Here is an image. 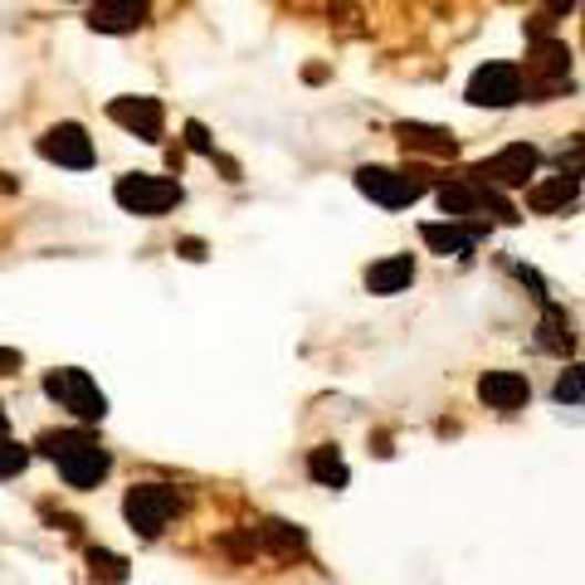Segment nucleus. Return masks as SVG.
<instances>
[{
	"label": "nucleus",
	"mask_w": 585,
	"mask_h": 585,
	"mask_svg": "<svg viewBox=\"0 0 585 585\" xmlns=\"http://www.w3.org/2000/svg\"><path fill=\"white\" fill-rule=\"evenodd\" d=\"M357 191L366 195V201L381 205V211H406V205H414L424 191H430V171H424V166H406V171L361 166L357 171Z\"/></svg>",
	"instance_id": "1"
},
{
	"label": "nucleus",
	"mask_w": 585,
	"mask_h": 585,
	"mask_svg": "<svg viewBox=\"0 0 585 585\" xmlns=\"http://www.w3.org/2000/svg\"><path fill=\"white\" fill-rule=\"evenodd\" d=\"M44 396L54 400L59 410H69L73 420L83 424H98L107 414V396L98 390V381L89 371H79V366H64V371H49L44 376Z\"/></svg>",
	"instance_id": "2"
},
{
	"label": "nucleus",
	"mask_w": 585,
	"mask_h": 585,
	"mask_svg": "<svg viewBox=\"0 0 585 585\" xmlns=\"http://www.w3.org/2000/svg\"><path fill=\"white\" fill-rule=\"evenodd\" d=\"M176 512H181V493L166 483H137V488H127V497H122V517H127L132 532L146 536V542L162 536Z\"/></svg>",
	"instance_id": "3"
},
{
	"label": "nucleus",
	"mask_w": 585,
	"mask_h": 585,
	"mask_svg": "<svg viewBox=\"0 0 585 585\" xmlns=\"http://www.w3.org/2000/svg\"><path fill=\"white\" fill-rule=\"evenodd\" d=\"M113 201L122 205L127 215H142V219H156L166 215L171 205H181V181L171 176H146V171H132L113 186Z\"/></svg>",
	"instance_id": "4"
},
{
	"label": "nucleus",
	"mask_w": 585,
	"mask_h": 585,
	"mask_svg": "<svg viewBox=\"0 0 585 585\" xmlns=\"http://www.w3.org/2000/svg\"><path fill=\"white\" fill-rule=\"evenodd\" d=\"M463 98H469L473 107H517L522 98H527V73H522V64H503V59H493V64L473 69Z\"/></svg>",
	"instance_id": "5"
},
{
	"label": "nucleus",
	"mask_w": 585,
	"mask_h": 585,
	"mask_svg": "<svg viewBox=\"0 0 585 585\" xmlns=\"http://www.w3.org/2000/svg\"><path fill=\"white\" fill-rule=\"evenodd\" d=\"M536 146L527 142H512L503 146L497 156H488V162L473 166V181H483V186H497V191H517V186H527V181L536 176Z\"/></svg>",
	"instance_id": "6"
},
{
	"label": "nucleus",
	"mask_w": 585,
	"mask_h": 585,
	"mask_svg": "<svg viewBox=\"0 0 585 585\" xmlns=\"http://www.w3.org/2000/svg\"><path fill=\"white\" fill-rule=\"evenodd\" d=\"M40 156L64 171H89L93 166V137L79 127V122H54V127L40 137Z\"/></svg>",
	"instance_id": "7"
},
{
	"label": "nucleus",
	"mask_w": 585,
	"mask_h": 585,
	"mask_svg": "<svg viewBox=\"0 0 585 585\" xmlns=\"http://www.w3.org/2000/svg\"><path fill=\"white\" fill-rule=\"evenodd\" d=\"M107 117L117 122V127H127L132 137L142 142H162V98H146V93H127V98H113L107 103Z\"/></svg>",
	"instance_id": "8"
},
{
	"label": "nucleus",
	"mask_w": 585,
	"mask_h": 585,
	"mask_svg": "<svg viewBox=\"0 0 585 585\" xmlns=\"http://www.w3.org/2000/svg\"><path fill=\"white\" fill-rule=\"evenodd\" d=\"M107 469H113V454L98 444V434H89L73 454L59 459V479H64L69 488H98L107 479Z\"/></svg>",
	"instance_id": "9"
},
{
	"label": "nucleus",
	"mask_w": 585,
	"mask_h": 585,
	"mask_svg": "<svg viewBox=\"0 0 585 585\" xmlns=\"http://www.w3.org/2000/svg\"><path fill=\"white\" fill-rule=\"evenodd\" d=\"M152 16V0H93L89 10V30L98 34H132L142 30Z\"/></svg>",
	"instance_id": "10"
},
{
	"label": "nucleus",
	"mask_w": 585,
	"mask_h": 585,
	"mask_svg": "<svg viewBox=\"0 0 585 585\" xmlns=\"http://www.w3.org/2000/svg\"><path fill=\"white\" fill-rule=\"evenodd\" d=\"M527 396H532V386L522 371H483L479 376V400L488 410H522Z\"/></svg>",
	"instance_id": "11"
},
{
	"label": "nucleus",
	"mask_w": 585,
	"mask_h": 585,
	"mask_svg": "<svg viewBox=\"0 0 585 585\" xmlns=\"http://www.w3.org/2000/svg\"><path fill=\"white\" fill-rule=\"evenodd\" d=\"M488 235V225L483 219H469V225H459V219H444V225H420V239L430 244L434 254H469L473 244H479Z\"/></svg>",
	"instance_id": "12"
},
{
	"label": "nucleus",
	"mask_w": 585,
	"mask_h": 585,
	"mask_svg": "<svg viewBox=\"0 0 585 585\" xmlns=\"http://www.w3.org/2000/svg\"><path fill=\"white\" fill-rule=\"evenodd\" d=\"M439 211L449 219H469V215H483L488 211V186L473 176H459V181H444L439 186Z\"/></svg>",
	"instance_id": "13"
},
{
	"label": "nucleus",
	"mask_w": 585,
	"mask_h": 585,
	"mask_svg": "<svg viewBox=\"0 0 585 585\" xmlns=\"http://www.w3.org/2000/svg\"><path fill=\"white\" fill-rule=\"evenodd\" d=\"M396 137L406 152H424V156H459V142L449 127H430V122H396Z\"/></svg>",
	"instance_id": "14"
},
{
	"label": "nucleus",
	"mask_w": 585,
	"mask_h": 585,
	"mask_svg": "<svg viewBox=\"0 0 585 585\" xmlns=\"http://www.w3.org/2000/svg\"><path fill=\"white\" fill-rule=\"evenodd\" d=\"M410 284H414V259H410V254H390V259L366 268V292H376V298L406 292Z\"/></svg>",
	"instance_id": "15"
},
{
	"label": "nucleus",
	"mask_w": 585,
	"mask_h": 585,
	"mask_svg": "<svg viewBox=\"0 0 585 585\" xmlns=\"http://www.w3.org/2000/svg\"><path fill=\"white\" fill-rule=\"evenodd\" d=\"M576 195H581V176H552V181H536V186L527 191V211L536 215H556V211H566V205H576Z\"/></svg>",
	"instance_id": "16"
},
{
	"label": "nucleus",
	"mask_w": 585,
	"mask_h": 585,
	"mask_svg": "<svg viewBox=\"0 0 585 585\" xmlns=\"http://www.w3.org/2000/svg\"><path fill=\"white\" fill-rule=\"evenodd\" d=\"M536 347H542V351H552V357H566V351L576 347V332H571V317H566V308L546 302L542 327H536Z\"/></svg>",
	"instance_id": "17"
},
{
	"label": "nucleus",
	"mask_w": 585,
	"mask_h": 585,
	"mask_svg": "<svg viewBox=\"0 0 585 585\" xmlns=\"http://www.w3.org/2000/svg\"><path fill=\"white\" fill-rule=\"evenodd\" d=\"M89 576H93V585H127L132 561L107 552V546H89Z\"/></svg>",
	"instance_id": "18"
},
{
	"label": "nucleus",
	"mask_w": 585,
	"mask_h": 585,
	"mask_svg": "<svg viewBox=\"0 0 585 585\" xmlns=\"http://www.w3.org/2000/svg\"><path fill=\"white\" fill-rule=\"evenodd\" d=\"M308 473H312V483H322V488H347V463H341V454L332 444H322V449H312L308 454Z\"/></svg>",
	"instance_id": "19"
},
{
	"label": "nucleus",
	"mask_w": 585,
	"mask_h": 585,
	"mask_svg": "<svg viewBox=\"0 0 585 585\" xmlns=\"http://www.w3.org/2000/svg\"><path fill=\"white\" fill-rule=\"evenodd\" d=\"M259 536H264V546H268V552H274V556H298L302 552V546H308V536H302L298 527H288V522H278V517H268L264 522V527H259Z\"/></svg>",
	"instance_id": "20"
},
{
	"label": "nucleus",
	"mask_w": 585,
	"mask_h": 585,
	"mask_svg": "<svg viewBox=\"0 0 585 585\" xmlns=\"http://www.w3.org/2000/svg\"><path fill=\"white\" fill-rule=\"evenodd\" d=\"M83 439H89V430H44L40 439H34V449H40L44 459H64V454H73V449L83 444Z\"/></svg>",
	"instance_id": "21"
},
{
	"label": "nucleus",
	"mask_w": 585,
	"mask_h": 585,
	"mask_svg": "<svg viewBox=\"0 0 585 585\" xmlns=\"http://www.w3.org/2000/svg\"><path fill=\"white\" fill-rule=\"evenodd\" d=\"M552 396H556V406H585V361L566 366V371L556 376Z\"/></svg>",
	"instance_id": "22"
},
{
	"label": "nucleus",
	"mask_w": 585,
	"mask_h": 585,
	"mask_svg": "<svg viewBox=\"0 0 585 585\" xmlns=\"http://www.w3.org/2000/svg\"><path fill=\"white\" fill-rule=\"evenodd\" d=\"M24 463H30V449L16 444L10 434H0V479H16V473H24Z\"/></svg>",
	"instance_id": "23"
},
{
	"label": "nucleus",
	"mask_w": 585,
	"mask_h": 585,
	"mask_svg": "<svg viewBox=\"0 0 585 585\" xmlns=\"http://www.w3.org/2000/svg\"><path fill=\"white\" fill-rule=\"evenodd\" d=\"M186 146L201 156H215V142H211V132H205V122H186Z\"/></svg>",
	"instance_id": "24"
},
{
	"label": "nucleus",
	"mask_w": 585,
	"mask_h": 585,
	"mask_svg": "<svg viewBox=\"0 0 585 585\" xmlns=\"http://www.w3.org/2000/svg\"><path fill=\"white\" fill-rule=\"evenodd\" d=\"M20 366H24V357H20V351H16V347H0V376H10V371H20Z\"/></svg>",
	"instance_id": "25"
},
{
	"label": "nucleus",
	"mask_w": 585,
	"mask_h": 585,
	"mask_svg": "<svg viewBox=\"0 0 585 585\" xmlns=\"http://www.w3.org/2000/svg\"><path fill=\"white\" fill-rule=\"evenodd\" d=\"M176 249H181V254H186V259H191V264H201V259H205V244H201V239H181V244H176Z\"/></svg>",
	"instance_id": "26"
},
{
	"label": "nucleus",
	"mask_w": 585,
	"mask_h": 585,
	"mask_svg": "<svg viewBox=\"0 0 585 585\" xmlns=\"http://www.w3.org/2000/svg\"><path fill=\"white\" fill-rule=\"evenodd\" d=\"M542 6H546V10H552V16H566V10H576V6H581V0H542Z\"/></svg>",
	"instance_id": "27"
},
{
	"label": "nucleus",
	"mask_w": 585,
	"mask_h": 585,
	"mask_svg": "<svg viewBox=\"0 0 585 585\" xmlns=\"http://www.w3.org/2000/svg\"><path fill=\"white\" fill-rule=\"evenodd\" d=\"M0 434H10V430H6V410H0Z\"/></svg>",
	"instance_id": "28"
}]
</instances>
